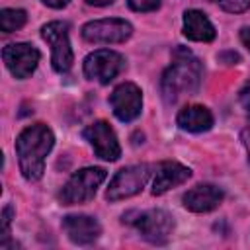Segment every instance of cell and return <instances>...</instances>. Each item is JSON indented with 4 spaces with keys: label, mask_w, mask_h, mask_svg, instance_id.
<instances>
[{
    "label": "cell",
    "mask_w": 250,
    "mask_h": 250,
    "mask_svg": "<svg viewBox=\"0 0 250 250\" xmlns=\"http://www.w3.org/2000/svg\"><path fill=\"white\" fill-rule=\"evenodd\" d=\"M135 227L150 244H166L174 230V219L162 209H148L137 215Z\"/></svg>",
    "instance_id": "52a82bcc"
},
{
    "label": "cell",
    "mask_w": 250,
    "mask_h": 250,
    "mask_svg": "<svg viewBox=\"0 0 250 250\" xmlns=\"http://www.w3.org/2000/svg\"><path fill=\"white\" fill-rule=\"evenodd\" d=\"M88 4H92V6H107V4H111L113 0H86Z\"/></svg>",
    "instance_id": "d4e9b609"
},
{
    "label": "cell",
    "mask_w": 250,
    "mask_h": 250,
    "mask_svg": "<svg viewBox=\"0 0 250 250\" xmlns=\"http://www.w3.org/2000/svg\"><path fill=\"white\" fill-rule=\"evenodd\" d=\"M43 4H47L49 8H64L68 4V0H41Z\"/></svg>",
    "instance_id": "603a6c76"
},
{
    "label": "cell",
    "mask_w": 250,
    "mask_h": 250,
    "mask_svg": "<svg viewBox=\"0 0 250 250\" xmlns=\"http://www.w3.org/2000/svg\"><path fill=\"white\" fill-rule=\"evenodd\" d=\"M201 62L191 55V51L178 47L172 55V64L162 74V96L168 104L178 102L182 96H191L197 92L201 82Z\"/></svg>",
    "instance_id": "7a4b0ae2"
},
{
    "label": "cell",
    "mask_w": 250,
    "mask_h": 250,
    "mask_svg": "<svg viewBox=\"0 0 250 250\" xmlns=\"http://www.w3.org/2000/svg\"><path fill=\"white\" fill-rule=\"evenodd\" d=\"M12 215H14V209H12V205H6L4 207V211H2V219H0V225H2V242H6L8 240V236H10V223H12ZM0 242V244H2Z\"/></svg>",
    "instance_id": "ffe728a7"
},
{
    "label": "cell",
    "mask_w": 250,
    "mask_h": 250,
    "mask_svg": "<svg viewBox=\"0 0 250 250\" xmlns=\"http://www.w3.org/2000/svg\"><path fill=\"white\" fill-rule=\"evenodd\" d=\"M41 37L51 45L53 68L57 72H68L74 62V55H72L70 41H68V23L66 21H49L41 27Z\"/></svg>",
    "instance_id": "277c9868"
},
{
    "label": "cell",
    "mask_w": 250,
    "mask_h": 250,
    "mask_svg": "<svg viewBox=\"0 0 250 250\" xmlns=\"http://www.w3.org/2000/svg\"><path fill=\"white\" fill-rule=\"evenodd\" d=\"M109 104L113 109V115L119 121H133L141 115L143 109V92L137 84L133 82H123L119 84L111 96H109Z\"/></svg>",
    "instance_id": "30bf717a"
},
{
    "label": "cell",
    "mask_w": 250,
    "mask_h": 250,
    "mask_svg": "<svg viewBox=\"0 0 250 250\" xmlns=\"http://www.w3.org/2000/svg\"><path fill=\"white\" fill-rule=\"evenodd\" d=\"M209 2H217L225 12L230 14H240L250 8V0H209Z\"/></svg>",
    "instance_id": "ac0fdd59"
},
{
    "label": "cell",
    "mask_w": 250,
    "mask_h": 250,
    "mask_svg": "<svg viewBox=\"0 0 250 250\" xmlns=\"http://www.w3.org/2000/svg\"><path fill=\"white\" fill-rule=\"evenodd\" d=\"M127 4L135 12H152L160 6V0H127Z\"/></svg>",
    "instance_id": "d6986e66"
},
{
    "label": "cell",
    "mask_w": 250,
    "mask_h": 250,
    "mask_svg": "<svg viewBox=\"0 0 250 250\" xmlns=\"http://www.w3.org/2000/svg\"><path fill=\"white\" fill-rule=\"evenodd\" d=\"M125 68V59L109 49H98L84 59V74L100 84H109Z\"/></svg>",
    "instance_id": "8992f818"
},
{
    "label": "cell",
    "mask_w": 250,
    "mask_h": 250,
    "mask_svg": "<svg viewBox=\"0 0 250 250\" xmlns=\"http://www.w3.org/2000/svg\"><path fill=\"white\" fill-rule=\"evenodd\" d=\"M184 35L191 41L209 43L215 39V27L201 10H188L184 14Z\"/></svg>",
    "instance_id": "9a60e30c"
},
{
    "label": "cell",
    "mask_w": 250,
    "mask_h": 250,
    "mask_svg": "<svg viewBox=\"0 0 250 250\" xmlns=\"http://www.w3.org/2000/svg\"><path fill=\"white\" fill-rule=\"evenodd\" d=\"M178 125L189 133H203L213 127V115L203 105H188L178 113Z\"/></svg>",
    "instance_id": "2e32d148"
},
{
    "label": "cell",
    "mask_w": 250,
    "mask_h": 250,
    "mask_svg": "<svg viewBox=\"0 0 250 250\" xmlns=\"http://www.w3.org/2000/svg\"><path fill=\"white\" fill-rule=\"evenodd\" d=\"M242 141H244V146H246V150H248V154H250V129H246V131H244Z\"/></svg>",
    "instance_id": "cb8c5ba5"
},
{
    "label": "cell",
    "mask_w": 250,
    "mask_h": 250,
    "mask_svg": "<svg viewBox=\"0 0 250 250\" xmlns=\"http://www.w3.org/2000/svg\"><path fill=\"white\" fill-rule=\"evenodd\" d=\"M240 104L244 105V109L250 115V82H246V86L240 90Z\"/></svg>",
    "instance_id": "44dd1931"
},
{
    "label": "cell",
    "mask_w": 250,
    "mask_h": 250,
    "mask_svg": "<svg viewBox=\"0 0 250 250\" xmlns=\"http://www.w3.org/2000/svg\"><path fill=\"white\" fill-rule=\"evenodd\" d=\"M240 41H242L244 47L250 51V27H242V29H240Z\"/></svg>",
    "instance_id": "7402d4cb"
},
{
    "label": "cell",
    "mask_w": 250,
    "mask_h": 250,
    "mask_svg": "<svg viewBox=\"0 0 250 250\" xmlns=\"http://www.w3.org/2000/svg\"><path fill=\"white\" fill-rule=\"evenodd\" d=\"M225 193L215 184H199L191 188L188 193H184V207L193 213H207L219 207Z\"/></svg>",
    "instance_id": "5bb4252c"
},
{
    "label": "cell",
    "mask_w": 250,
    "mask_h": 250,
    "mask_svg": "<svg viewBox=\"0 0 250 250\" xmlns=\"http://www.w3.org/2000/svg\"><path fill=\"white\" fill-rule=\"evenodd\" d=\"M133 33V25L119 18L94 20L84 23L82 37L90 43H123Z\"/></svg>",
    "instance_id": "ba28073f"
},
{
    "label": "cell",
    "mask_w": 250,
    "mask_h": 250,
    "mask_svg": "<svg viewBox=\"0 0 250 250\" xmlns=\"http://www.w3.org/2000/svg\"><path fill=\"white\" fill-rule=\"evenodd\" d=\"M84 139L92 145L96 156L104 158V160H117L121 156V146H119V141L113 133V129L109 127V123L105 121H94L92 125H88L84 129Z\"/></svg>",
    "instance_id": "8fae6325"
},
{
    "label": "cell",
    "mask_w": 250,
    "mask_h": 250,
    "mask_svg": "<svg viewBox=\"0 0 250 250\" xmlns=\"http://www.w3.org/2000/svg\"><path fill=\"white\" fill-rule=\"evenodd\" d=\"M62 229L74 244H92L102 234L100 223L90 215H66L62 219Z\"/></svg>",
    "instance_id": "4fadbf2b"
},
{
    "label": "cell",
    "mask_w": 250,
    "mask_h": 250,
    "mask_svg": "<svg viewBox=\"0 0 250 250\" xmlns=\"http://www.w3.org/2000/svg\"><path fill=\"white\" fill-rule=\"evenodd\" d=\"M2 59L8 66V70L16 78L23 80V78H29L33 74L41 55L29 43H10L2 49Z\"/></svg>",
    "instance_id": "9c48e42d"
},
{
    "label": "cell",
    "mask_w": 250,
    "mask_h": 250,
    "mask_svg": "<svg viewBox=\"0 0 250 250\" xmlns=\"http://www.w3.org/2000/svg\"><path fill=\"white\" fill-rule=\"evenodd\" d=\"M154 170L156 172H154V180H152V195H162L168 189L182 186L184 182H188L191 178V170L188 166H184L180 162H172V160L160 162Z\"/></svg>",
    "instance_id": "7c38bea8"
},
{
    "label": "cell",
    "mask_w": 250,
    "mask_h": 250,
    "mask_svg": "<svg viewBox=\"0 0 250 250\" xmlns=\"http://www.w3.org/2000/svg\"><path fill=\"white\" fill-rule=\"evenodd\" d=\"M53 145H55V135L43 123L29 125L18 135L16 152L20 160V170L25 180L29 182L41 180L45 172V158L51 152Z\"/></svg>",
    "instance_id": "6da1fadb"
},
{
    "label": "cell",
    "mask_w": 250,
    "mask_h": 250,
    "mask_svg": "<svg viewBox=\"0 0 250 250\" xmlns=\"http://www.w3.org/2000/svg\"><path fill=\"white\" fill-rule=\"evenodd\" d=\"M150 170H152V166H148V164H135V166L121 168L109 182L105 199L119 201V199H127V197L139 193L145 188V184L150 176Z\"/></svg>",
    "instance_id": "5b68a950"
},
{
    "label": "cell",
    "mask_w": 250,
    "mask_h": 250,
    "mask_svg": "<svg viewBox=\"0 0 250 250\" xmlns=\"http://www.w3.org/2000/svg\"><path fill=\"white\" fill-rule=\"evenodd\" d=\"M105 176H107V172L98 166H88V168L78 170L62 186V189L59 193V201L62 205H78V203L90 201L96 195L102 182L105 180Z\"/></svg>",
    "instance_id": "3957f363"
},
{
    "label": "cell",
    "mask_w": 250,
    "mask_h": 250,
    "mask_svg": "<svg viewBox=\"0 0 250 250\" xmlns=\"http://www.w3.org/2000/svg\"><path fill=\"white\" fill-rule=\"evenodd\" d=\"M27 21V14L23 10H16V8H4L0 12V27L4 33H12L16 29H20L23 23Z\"/></svg>",
    "instance_id": "e0dca14e"
}]
</instances>
